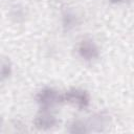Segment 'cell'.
Segmentation results:
<instances>
[{
	"label": "cell",
	"instance_id": "52a82bcc",
	"mask_svg": "<svg viewBox=\"0 0 134 134\" xmlns=\"http://www.w3.org/2000/svg\"><path fill=\"white\" fill-rule=\"evenodd\" d=\"M108 1L112 4H122V3L127 2L128 0H108Z\"/></svg>",
	"mask_w": 134,
	"mask_h": 134
},
{
	"label": "cell",
	"instance_id": "6da1fadb",
	"mask_svg": "<svg viewBox=\"0 0 134 134\" xmlns=\"http://www.w3.org/2000/svg\"><path fill=\"white\" fill-rule=\"evenodd\" d=\"M35 100L39 109L43 110H54L59 105L64 103L63 93H60L53 87H44L38 91Z\"/></svg>",
	"mask_w": 134,
	"mask_h": 134
},
{
	"label": "cell",
	"instance_id": "8992f818",
	"mask_svg": "<svg viewBox=\"0 0 134 134\" xmlns=\"http://www.w3.org/2000/svg\"><path fill=\"white\" fill-rule=\"evenodd\" d=\"M13 73V66L12 63L8 59L3 58L1 60V64H0V75H1V81H5L7 79L10 77Z\"/></svg>",
	"mask_w": 134,
	"mask_h": 134
},
{
	"label": "cell",
	"instance_id": "3957f363",
	"mask_svg": "<svg viewBox=\"0 0 134 134\" xmlns=\"http://www.w3.org/2000/svg\"><path fill=\"white\" fill-rule=\"evenodd\" d=\"M76 52L80 59L87 63H92L98 60L100 55V49L98 45L91 38L82 39L76 46Z\"/></svg>",
	"mask_w": 134,
	"mask_h": 134
},
{
	"label": "cell",
	"instance_id": "277c9868",
	"mask_svg": "<svg viewBox=\"0 0 134 134\" xmlns=\"http://www.w3.org/2000/svg\"><path fill=\"white\" fill-rule=\"evenodd\" d=\"M60 120L57 117L54 110H43L40 109L34 118V125L37 129L47 131L54 129L59 125Z\"/></svg>",
	"mask_w": 134,
	"mask_h": 134
},
{
	"label": "cell",
	"instance_id": "5b68a950",
	"mask_svg": "<svg viewBox=\"0 0 134 134\" xmlns=\"http://www.w3.org/2000/svg\"><path fill=\"white\" fill-rule=\"evenodd\" d=\"M61 21H62V26L65 31H70L74 29L79 23H80V18L76 13H74L70 8H66L61 16Z\"/></svg>",
	"mask_w": 134,
	"mask_h": 134
},
{
	"label": "cell",
	"instance_id": "7a4b0ae2",
	"mask_svg": "<svg viewBox=\"0 0 134 134\" xmlns=\"http://www.w3.org/2000/svg\"><path fill=\"white\" fill-rule=\"evenodd\" d=\"M63 99L64 103H67L79 110L87 109L90 106L91 102V97L88 91L77 87H73L65 91L63 93Z\"/></svg>",
	"mask_w": 134,
	"mask_h": 134
}]
</instances>
